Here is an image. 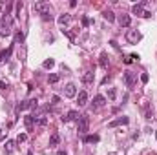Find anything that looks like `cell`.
Returning <instances> with one entry per match:
<instances>
[{
  "label": "cell",
  "instance_id": "d4e9b609",
  "mask_svg": "<svg viewBox=\"0 0 157 155\" xmlns=\"http://www.w3.org/2000/svg\"><path fill=\"white\" fill-rule=\"evenodd\" d=\"M22 6H24L22 2H17V15H15V17H17V18L20 17V11H22Z\"/></svg>",
  "mask_w": 157,
  "mask_h": 155
},
{
  "label": "cell",
  "instance_id": "e575fe53",
  "mask_svg": "<svg viewBox=\"0 0 157 155\" xmlns=\"http://www.w3.org/2000/svg\"><path fill=\"white\" fill-rule=\"evenodd\" d=\"M57 155H68V153H66V152H62V150H60V152H58Z\"/></svg>",
  "mask_w": 157,
  "mask_h": 155
},
{
  "label": "cell",
  "instance_id": "8d00e7d4",
  "mask_svg": "<svg viewBox=\"0 0 157 155\" xmlns=\"http://www.w3.org/2000/svg\"><path fill=\"white\" fill-rule=\"evenodd\" d=\"M155 139H157V133H155Z\"/></svg>",
  "mask_w": 157,
  "mask_h": 155
},
{
  "label": "cell",
  "instance_id": "277c9868",
  "mask_svg": "<svg viewBox=\"0 0 157 155\" xmlns=\"http://www.w3.org/2000/svg\"><path fill=\"white\" fill-rule=\"evenodd\" d=\"M141 38H143V35L139 31H135V29H128L126 31V40H128V44H137Z\"/></svg>",
  "mask_w": 157,
  "mask_h": 155
},
{
  "label": "cell",
  "instance_id": "f546056e",
  "mask_svg": "<svg viewBox=\"0 0 157 155\" xmlns=\"http://www.w3.org/2000/svg\"><path fill=\"white\" fill-rule=\"evenodd\" d=\"M82 26H84V28L90 26V20H88V17H82Z\"/></svg>",
  "mask_w": 157,
  "mask_h": 155
},
{
  "label": "cell",
  "instance_id": "4316f807",
  "mask_svg": "<svg viewBox=\"0 0 157 155\" xmlns=\"http://www.w3.org/2000/svg\"><path fill=\"white\" fill-rule=\"evenodd\" d=\"M26 139H28V135H26V133H20V135L17 137V142H24Z\"/></svg>",
  "mask_w": 157,
  "mask_h": 155
},
{
  "label": "cell",
  "instance_id": "ac0fdd59",
  "mask_svg": "<svg viewBox=\"0 0 157 155\" xmlns=\"http://www.w3.org/2000/svg\"><path fill=\"white\" fill-rule=\"evenodd\" d=\"M58 142H60V137H58V133H53L51 139H50V146L55 148V146H58Z\"/></svg>",
  "mask_w": 157,
  "mask_h": 155
},
{
  "label": "cell",
  "instance_id": "8fae6325",
  "mask_svg": "<svg viewBox=\"0 0 157 155\" xmlns=\"http://www.w3.org/2000/svg\"><path fill=\"white\" fill-rule=\"evenodd\" d=\"M77 104H78V106H86V104H88V93L86 91H78V95H77Z\"/></svg>",
  "mask_w": 157,
  "mask_h": 155
},
{
  "label": "cell",
  "instance_id": "52a82bcc",
  "mask_svg": "<svg viewBox=\"0 0 157 155\" xmlns=\"http://www.w3.org/2000/svg\"><path fill=\"white\" fill-rule=\"evenodd\" d=\"M144 6H146V2H141V4H135L134 7H132V13L134 15H137V17H143L144 18Z\"/></svg>",
  "mask_w": 157,
  "mask_h": 155
},
{
  "label": "cell",
  "instance_id": "e0dca14e",
  "mask_svg": "<svg viewBox=\"0 0 157 155\" xmlns=\"http://www.w3.org/2000/svg\"><path fill=\"white\" fill-rule=\"evenodd\" d=\"M82 141H84L86 144L88 142H99L101 137H99V135H84V139H82Z\"/></svg>",
  "mask_w": 157,
  "mask_h": 155
},
{
  "label": "cell",
  "instance_id": "d6a6232c",
  "mask_svg": "<svg viewBox=\"0 0 157 155\" xmlns=\"http://www.w3.org/2000/svg\"><path fill=\"white\" fill-rule=\"evenodd\" d=\"M132 62H134V60H132V57H126L124 58V64H132Z\"/></svg>",
  "mask_w": 157,
  "mask_h": 155
},
{
  "label": "cell",
  "instance_id": "30bf717a",
  "mask_svg": "<svg viewBox=\"0 0 157 155\" xmlns=\"http://www.w3.org/2000/svg\"><path fill=\"white\" fill-rule=\"evenodd\" d=\"M13 53V46H9L7 49H4V51H0V62H7L9 57H11Z\"/></svg>",
  "mask_w": 157,
  "mask_h": 155
},
{
  "label": "cell",
  "instance_id": "f1b7e54d",
  "mask_svg": "<svg viewBox=\"0 0 157 155\" xmlns=\"http://www.w3.org/2000/svg\"><path fill=\"white\" fill-rule=\"evenodd\" d=\"M141 81H143V84L148 82V73H143V75H141Z\"/></svg>",
  "mask_w": 157,
  "mask_h": 155
},
{
  "label": "cell",
  "instance_id": "9a60e30c",
  "mask_svg": "<svg viewBox=\"0 0 157 155\" xmlns=\"http://www.w3.org/2000/svg\"><path fill=\"white\" fill-rule=\"evenodd\" d=\"M93 81H95V73H93V71L84 73V77H82V82H84V84H93Z\"/></svg>",
  "mask_w": 157,
  "mask_h": 155
},
{
  "label": "cell",
  "instance_id": "8992f818",
  "mask_svg": "<svg viewBox=\"0 0 157 155\" xmlns=\"http://www.w3.org/2000/svg\"><path fill=\"white\" fill-rule=\"evenodd\" d=\"M124 84H126L130 89L134 88V84H135V73L130 71V69H128V71H124Z\"/></svg>",
  "mask_w": 157,
  "mask_h": 155
},
{
  "label": "cell",
  "instance_id": "1f68e13d",
  "mask_svg": "<svg viewBox=\"0 0 157 155\" xmlns=\"http://www.w3.org/2000/svg\"><path fill=\"white\" fill-rule=\"evenodd\" d=\"M7 86H9V84H7L6 81H0V88H2V89H6Z\"/></svg>",
  "mask_w": 157,
  "mask_h": 155
},
{
  "label": "cell",
  "instance_id": "7a4b0ae2",
  "mask_svg": "<svg viewBox=\"0 0 157 155\" xmlns=\"http://www.w3.org/2000/svg\"><path fill=\"white\" fill-rule=\"evenodd\" d=\"M88 130H90V117H88V115H81V117H78V128H77V132L81 135H86Z\"/></svg>",
  "mask_w": 157,
  "mask_h": 155
},
{
  "label": "cell",
  "instance_id": "836d02e7",
  "mask_svg": "<svg viewBox=\"0 0 157 155\" xmlns=\"http://www.w3.org/2000/svg\"><path fill=\"white\" fill-rule=\"evenodd\" d=\"M58 101H60V99H58V97H57V95H55V97H53V99H51V102H53V104H57Z\"/></svg>",
  "mask_w": 157,
  "mask_h": 155
},
{
  "label": "cell",
  "instance_id": "9c48e42d",
  "mask_svg": "<svg viewBox=\"0 0 157 155\" xmlns=\"http://www.w3.org/2000/svg\"><path fill=\"white\" fill-rule=\"evenodd\" d=\"M106 104V99L102 97V95H95V99H93V109H97V108H102Z\"/></svg>",
  "mask_w": 157,
  "mask_h": 155
},
{
  "label": "cell",
  "instance_id": "2e32d148",
  "mask_svg": "<svg viewBox=\"0 0 157 155\" xmlns=\"http://www.w3.org/2000/svg\"><path fill=\"white\" fill-rule=\"evenodd\" d=\"M130 22H132L130 15H121V17H119V24H121L122 28H128V26H130Z\"/></svg>",
  "mask_w": 157,
  "mask_h": 155
},
{
  "label": "cell",
  "instance_id": "4dcf8cb0",
  "mask_svg": "<svg viewBox=\"0 0 157 155\" xmlns=\"http://www.w3.org/2000/svg\"><path fill=\"white\" fill-rule=\"evenodd\" d=\"M22 40H24V35L20 31H17V42H22Z\"/></svg>",
  "mask_w": 157,
  "mask_h": 155
},
{
  "label": "cell",
  "instance_id": "d590c367",
  "mask_svg": "<svg viewBox=\"0 0 157 155\" xmlns=\"http://www.w3.org/2000/svg\"><path fill=\"white\" fill-rule=\"evenodd\" d=\"M28 155H33V152H28Z\"/></svg>",
  "mask_w": 157,
  "mask_h": 155
},
{
  "label": "cell",
  "instance_id": "ba28073f",
  "mask_svg": "<svg viewBox=\"0 0 157 155\" xmlns=\"http://www.w3.org/2000/svg\"><path fill=\"white\" fill-rule=\"evenodd\" d=\"M64 97H68V99L77 97V86H75V84H68V86H66V89H64Z\"/></svg>",
  "mask_w": 157,
  "mask_h": 155
},
{
  "label": "cell",
  "instance_id": "83f0119b",
  "mask_svg": "<svg viewBox=\"0 0 157 155\" xmlns=\"http://www.w3.org/2000/svg\"><path fill=\"white\" fill-rule=\"evenodd\" d=\"M115 95H117V91H115V89H110V91H108V97H110L111 101L115 99Z\"/></svg>",
  "mask_w": 157,
  "mask_h": 155
},
{
  "label": "cell",
  "instance_id": "5bb4252c",
  "mask_svg": "<svg viewBox=\"0 0 157 155\" xmlns=\"http://www.w3.org/2000/svg\"><path fill=\"white\" fill-rule=\"evenodd\" d=\"M35 121H37L35 115H26V117H24V124H26V128H28V130H31V126L35 124Z\"/></svg>",
  "mask_w": 157,
  "mask_h": 155
},
{
  "label": "cell",
  "instance_id": "603a6c76",
  "mask_svg": "<svg viewBox=\"0 0 157 155\" xmlns=\"http://www.w3.org/2000/svg\"><path fill=\"white\" fill-rule=\"evenodd\" d=\"M13 148H15V141H7V142H6V152H7V153H11V152H13Z\"/></svg>",
  "mask_w": 157,
  "mask_h": 155
},
{
  "label": "cell",
  "instance_id": "6da1fadb",
  "mask_svg": "<svg viewBox=\"0 0 157 155\" xmlns=\"http://www.w3.org/2000/svg\"><path fill=\"white\" fill-rule=\"evenodd\" d=\"M35 11L40 15L44 20H51V7H50V4H46V2H37V4H35Z\"/></svg>",
  "mask_w": 157,
  "mask_h": 155
},
{
  "label": "cell",
  "instance_id": "d6986e66",
  "mask_svg": "<svg viewBox=\"0 0 157 155\" xmlns=\"http://www.w3.org/2000/svg\"><path fill=\"white\" fill-rule=\"evenodd\" d=\"M71 20V17L68 13H64V15H60V17H58V24H60V26H64V24H68Z\"/></svg>",
  "mask_w": 157,
  "mask_h": 155
},
{
  "label": "cell",
  "instance_id": "7402d4cb",
  "mask_svg": "<svg viewBox=\"0 0 157 155\" xmlns=\"http://www.w3.org/2000/svg\"><path fill=\"white\" fill-rule=\"evenodd\" d=\"M101 66H102V68L108 66V55H106V53H101Z\"/></svg>",
  "mask_w": 157,
  "mask_h": 155
},
{
  "label": "cell",
  "instance_id": "ffe728a7",
  "mask_svg": "<svg viewBox=\"0 0 157 155\" xmlns=\"http://www.w3.org/2000/svg\"><path fill=\"white\" fill-rule=\"evenodd\" d=\"M58 81H60V75H58V73H51L50 77H48V82H50V84H57Z\"/></svg>",
  "mask_w": 157,
  "mask_h": 155
},
{
  "label": "cell",
  "instance_id": "cb8c5ba5",
  "mask_svg": "<svg viewBox=\"0 0 157 155\" xmlns=\"http://www.w3.org/2000/svg\"><path fill=\"white\" fill-rule=\"evenodd\" d=\"M55 66V60L53 58H48V60H44V68H53Z\"/></svg>",
  "mask_w": 157,
  "mask_h": 155
},
{
  "label": "cell",
  "instance_id": "7c38bea8",
  "mask_svg": "<svg viewBox=\"0 0 157 155\" xmlns=\"http://www.w3.org/2000/svg\"><path fill=\"white\" fill-rule=\"evenodd\" d=\"M81 115H78L77 109H71V111H68L66 117H62V122H68V121H75V119H78Z\"/></svg>",
  "mask_w": 157,
  "mask_h": 155
},
{
  "label": "cell",
  "instance_id": "4fadbf2b",
  "mask_svg": "<svg viewBox=\"0 0 157 155\" xmlns=\"http://www.w3.org/2000/svg\"><path fill=\"white\" fill-rule=\"evenodd\" d=\"M128 122H130V119H128V117H119V119H115V121H111V122H110V128L121 126V124H128Z\"/></svg>",
  "mask_w": 157,
  "mask_h": 155
},
{
  "label": "cell",
  "instance_id": "3957f363",
  "mask_svg": "<svg viewBox=\"0 0 157 155\" xmlns=\"http://www.w3.org/2000/svg\"><path fill=\"white\" fill-rule=\"evenodd\" d=\"M0 35L2 37H9L11 35V18L9 17L2 18V22H0Z\"/></svg>",
  "mask_w": 157,
  "mask_h": 155
},
{
  "label": "cell",
  "instance_id": "5b68a950",
  "mask_svg": "<svg viewBox=\"0 0 157 155\" xmlns=\"http://www.w3.org/2000/svg\"><path fill=\"white\" fill-rule=\"evenodd\" d=\"M37 99H29V101H24L22 104H18L17 106V113L18 111H24V109H29V108H37Z\"/></svg>",
  "mask_w": 157,
  "mask_h": 155
},
{
  "label": "cell",
  "instance_id": "44dd1931",
  "mask_svg": "<svg viewBox=\"0 0 157 155\" xmlns=\"http://www.w3.org/2000/svg\"><path fill=\"white\" fill-rule=\"evenodd\" d=\"M102 17H104V20H108V22H113L115 20V15L111 11H104V13H102Z\"/></svg>",
  "mask_w": 157,
  "mask_h": 155
},
{
  "label": "cell",
  "instance_id": "484cf974",
  "mask_svg": "<svg viewBox=\"0 0 157 155\" xmlns=\"http://www.w3.org/2000/svg\"><path fill=\"white\" fill-rule=\"evenodd\" d=\"M48 124V117H40L38 119V126H46Z\"/></svg>",
  "mask_w": 157,
  "mask_h": 155
}]
</instances>
